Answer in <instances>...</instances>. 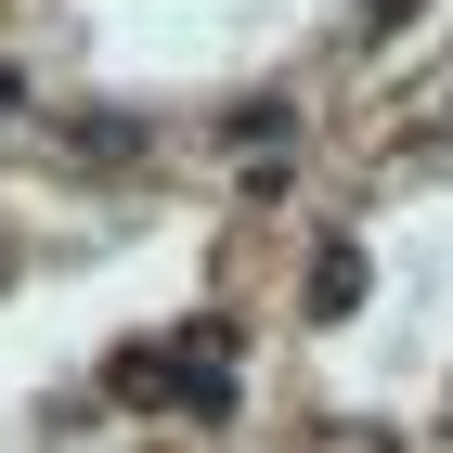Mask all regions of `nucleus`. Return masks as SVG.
I'll use <instances>...</instances> for the list:
<instances>
[{
  "mask_svg": "<svg viewBox=\"0 0 453 453\" xmlns=\"http://www.w3.org/2000/svg\"><path fill=\"white\" fill-rule=\"evenodd\" d=\"M311 311H324V324L363 311V259H349V246H324V259H311Z\"/></svg>",
  "mask_w": 453,
  "mask_h": 453,
  "instance_id": "1",
  "label": "nucleus"
}]
</instances>
